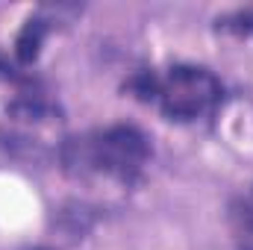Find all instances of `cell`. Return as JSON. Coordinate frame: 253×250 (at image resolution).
<instances>
[{"label":"cell","instance_id":"obj_1","mask_svg":"<svg viewBox=\"0 0 253 250\" xmlns=\"http://www.w3.org/2000/svg\"><path fill=\"white\" fill-rule=\"evenodd\" d=\"M150 159L147 135L132 124H112L106 129H91L65 138L59 147V162L71 177H103L132 186Z\"/></svg>","mask_w":253,"mask_h":250},{"label":"cell","instance_id":"obj_2","mask_svg":"<svg viewBox=\"0 0 253 250\" xmlns=\"http://www.w3.org/2000/svg\"><path fill=\"white\" fill-rule=\"evenodd\" d=\"M126 91L144 103H156L168 121H200L212 115L224 97L221 80L197 65H174L165 74L138 71L126 80Z\"/></svg>","mask_w":253,"mask_h":250},{"label":"cell","instance_id":"obj_3","mask_svg":"<svg viewBox=\"0 0 253 250\" xmlns=\"http://www.w3.org/2000/svg\"><path fill=\"white\" fill-rule=\"evenodd\" d=\"M6 115L21 121V124H50V121H59V109L47 97H42L36 91H21L18 97H12L6 103Z\"/></svg>","mask_w":253,"mask_h":250},{"label":"cell","instance_id":"obj_4","mask_svg":"<svg viewBox=\"0 0 253 250\" xmlns=\"http://www.w3.org/2000/svg\"><path fill=\"white\" fill-rule=\"evenodd\" d=\"M47 30H50V27H47V21H44L42 15H33V18L24 21L18 39H15V59L21 65H33L39 59L42 44H44V39H47Z\"/></svg>","mask_w":253,"mask_h":250},{"label":"cell","instance_id":"obj_5","mask_svg":"<svg viewBox=\"0 0 253 250\" xmlns=\"http://www.w3.org/2000/svg\"><path fill=\"white\" fill-rule=\"evenodd\" d=\"M215 30L236 39H253V9H236L230 15H221L215 21Z\"/></svg>","mask_w":253,"mask_h":250},{"label":"cell","instance_id":"obj_6","mask_svg":"<svg viewBox=\"0 0 253 250\" xmlns=\"http://www.w3.org/2000/svg\"><path fill=\"white\" fill-rule=\"evenodd\" d=\"M230 221H233V227H236L239 233L253 236V188H251V194L239 197V200L230 206Z\"/></svg>","mask_w":253,"mask_h":250},{"label":"cell","instance_id":"obj_7","mask_svg":"<svg viewBox=\"0 0 253 250\" xmlns=\"http://www.w3.org/2000/svg\"><path fill=\"white\" fill-rule=\"evenodd\" d=\"M0 83H15V85H21V83H27L21 74H18V68L9 62L3 53H0Z\"/></svg>","mask_w":253,"mask_h":250}]
</instances>
